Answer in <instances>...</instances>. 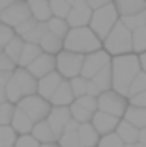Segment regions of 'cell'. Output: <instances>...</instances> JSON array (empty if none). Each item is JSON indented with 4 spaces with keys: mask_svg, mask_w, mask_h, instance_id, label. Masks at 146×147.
<instances>
[{
    "mask_svg": "<svg viewBox=\"0 0 146 147\" xmlns=\"http://www.w3.org/2000/svg\"><path fill=\"white\" fill-rule=\"evenodd\" d=\"M23 45H25L23 37H19V36H13V37H11V39L6 43V47L2 49V52L6 54V56L10 58L11 61H15V65H17V61H19V56H21V50H23Z\"/></svg>",
    "mask_w": 146,
    "mask_h": 147,
    "instance_id": "cell-28",
    "label": "cell"
},
{
    "mask_svg": "<svg viewBox=\"0 0 146 147\" xmlns=\"http://www.w3.org/2000/svg\"><path fill=\"white\" fill-rule=\"evenodd\" d=\"M118 13H116V7L114 4H107L103 7H98V9L92 11V17H90V22H88V28L98 36V39H105L107 34L113 30V26L118 22Z\"/></svg>",
    "mask_w": 146,
    "mask_h": 147,
    "instance_id": "cell-4",
    "label": "cell"
},
{
    "mask_svg": "<svg viewBox=\"0 0 146 147\" xmlns=\"http://www.w3.org/2000/svg\"><path fill=\"white\" fill-rule=\"evenodd\" d=\"M30 134H32L34 138H36L40 144H51V142H56V136L53 134V130H51V127H49V123L45 121H38V123H34V127H32V130H30Z\"/></svg>",
    "mask_w": 146,
    "mask_h": 147,
    "instance_id": "cell-25",
    "label": "cell"
},
{
    "mask_svg": "<svg viewBox=\"0 0 146 147\" xmlns=\"http://www.w3.org/2000/svg\"><path fill=\"white\" fill-rule=\"evenodd\" d=\"M99 93H101V91H99V88L96 86L92 80H88V82H86V95H90V97H96V99H98Z\"/></svg>",
    "mask_w": 146,
    "mask_h": 147,
    "instance_id": "cell-46",
    "label": "cell"
},
{
    "mask_svg": "<svg viewBox=\"0 0 146 147\" xmlns=\"http://www.w3.org/2000/svg\"><path fill=\"white\" fill-rule=\"evenodd\" d=\"M128 104L131 106H141V108H146V91H141V93L133 95V97L128 99Z\"/></svg>",
    "mask_w": 146,
    "mask_h": 147,
    "instance_id": "cell-45",
    "label": "cell"
},
{
    "mask_svg": "<svg viewBox=\"0 0 146 147\" xmlns=\"http://www.w3.org/2000/svg\"><path fill=\"white\" fill-rule=\"evenodd\" d=\"M17 140V132L10 125L0 127V147H13Z\"/></svg>",
    "mask_w": 146,
    "mask_h": 147,
    "instance_id": "cell-34",
    "label": "cell"
},
{
    "mask_svg": "<svg viewBox=\"0 0 146 147\" xmlns=\"http://www.w3.org/2000/svg\"><path fill=\"white\" fill-rule=\"evenodd\" d=\"M109 63H111V56L103 49L96 50V52H90V54H84L83 67H81V75L79 76L90 80L99 69H103L105 65H109Z\"/></svg>",
    "mask_w": 146,
    "mask_h": 147,
    "instance_id": "cell-9",
    "label": "cell"
},
{
    "mask_svg": "<svg viewBox=\"0 0 146 147\" xmlns=\"http://www.w3.org/2000/svg\"><path fill=\"white\" fill-rule=\"evenodd\" d=\"M120 22L129 30V32H133V30H137V28H143V26H146V9L141 11V13H137V15L120 17Z\"/></svg>",
    "mask_w": 146,
    "mask_h": 147,
    "instance_id": "cell-31",
    "label": "cell"
},
{
    "mask_svg": "<svg viewBox=\"0 0 146 147\" xmlns=\"http://www.w3.org/2000/svg\"><path fill=\"white\" fill-rule=\"evenodd\" d=\"M141 71L139 56L133 52L111 58V73H113V90L128 99V90L133 78Z\"/></svg>",
    "mask_w": 146,
    "mask_h": 147,
    "instance_id": "cell-1",
    "label": "cell"
},
{
    "mask_svg": "<svg viewBox=\"0 0 146 147\" xmlns=\"http://www.w3.org/2000/svg\"><path fill=\"white\" fill-rule=\"evenodd\" d=\"M62 80L64 78L56 71H53V73H49V75L41 76V78H38V91H36V93L40 95V97H43L45 100H49V99L53 97V93L56 91V88L60 86Z\"/></svg>",
    "mask_w": 146,
    "mask_h": 147,
    "instance_id": "cell-15",
    "label": "cell"
},
{
    "mask_svg": "<svg viewBox=\"0 0 146 147\" xmlns=\"http://www.w3.org/2000/svg\"><path fill=\"white\" fill-rule=\"evenodd\" d=\"M13 110H15V104H11V102H2L0 104V127H4V125H10V121H11V115H13Z\"/></svg>",
    "mask_w": 146,
    "mask_h": 147,
    "instance_id": "cell-39",
    "label": "cell"
},
{
    "mask_svg": "<svg viewBox=\"0 0 146 147\" xmlns=\"http://www.w3.org/2000/svg\"><path fill=\"white\" fill-rule=\"evenodd\" d=\"M36 26H38V21L30 17V19H26V21H23L19 26H15V28H13V32H15V36L23 37V36H26L28 32H32V30L36 28Z\"/></svg>",
    "mask_w": 146,
    "mask_h": 147,
    "instance_id": "cell-40",
    "label": "cell"
},
{
    "mask_svg": "<svg viewBox=\"0 0 146 147\" xmlns=\"http://www.w3.org/2000/svg\"><path fill=\"white\" fill-rule=\"evenodd\" d=\"M135 147H146V145H141V144H135Z\"/></svg>",
    "mask_w": 146,
    "mask_h": 147,
    "instance_id": "cell-56",
    "label": "cell"
},
{
    "mask_svg": "<svg viewBox=\"0 0 146 147\" xmlns=\"http://www.w3.org/2000/svg\"><path fill=\"white\" fill-rule=\"evenodd\" d=\"M118 121H120L118 117H114V115H109V114H103V112H99V110H96L94 114H92V119H90L92 127L98 130L99 136L114 132V130H116Z\"/></svg>",
    "mask_w": 146,
    "mask_h": 147,
    "instance_id": "cell-14",
    "label": "cell"
},
{
    "mask_svg": "<svg viewBox=\"0 0 146 147\" xmlns=\"http://www.w3.org/2000/svg\"><path fill=\"white\" fill-rule=\"evenodd\" d=\"M49 7H51V15L58 19H66L70 13V4L66 0H49Z\"/></svg>",
    "mask_w": 146,
    "mask_h": 147,
    "instance_id": "cell-33",
    "label": "cell"
},
{
    "mask_svg": "<svg viewBox=\"0 0 146 147\" xmlns=\"http://www.w3.org/2000/svg\"><path fill=\"white\" fill-rule=\"evenodd\" d=\"M79 123L70 119V123H68L66 127H64L62 134L58 136V140H56V144L58 147H81L79 145Z\"/></svg>",
    "mask_w": 146,
    "mask_h": 147,
    "instance_id": "cell-18",
    "label": "cell"
},
{
    "mask_svg": "<svg viewBox=\"0 0 146 147\" xmlns=\"http://www.w3.org/2000/svg\"><path fill=\"white\" fill-rule=\"evenodd\" d=\"M126 108H128V99L124 95L116 93L114 90L101 91L98 95V110L103 112V114H109V115H114V117L122 119Z\"/></svg>",
    "mask_w": 146,
    "mask_h": 147,
    "instance_id": "cell-7",
    "label": "cell"
},
{
    "mask_svg": "<svg viewBox=\"0 0 146 147\" xmlns=\"http://www.w3.org/2000/svg\"><path fill=\"white\" fill-rule=\"evenodd\" d=\"M0 52H2V47H0Z\"/></svg>",
    "mask_w": 146,
    "mask_h": 147,
    "instance_id": "cell-57",
    "label": "cell"
},
{
    "mask_svg": "<svg viewBox=\"0 0 146 147\" xmlns=\"http://www.w3.org/2000/svg\"><path fill=\"white\" fill-rule=\"evenodd\" d=\"M77 132H79V145L81 147H98L99 134L92 127V123H81Z\"/></svg>",
    "mask_w": 146,
    "mask_h": 147,
    "instance_id": "cell-21",
    "label": "cell"
},
{
    "mask_svg": "<svg viewBox=\"0 0 146 147\" xmlns=\"http://www.w3.org/2000/svg\"><path fill=\"white\" fill-rule=\"evenodd\" d=\"M98 147H124V142L118 138L116 132H111V134H103V136H99Z\"/></svg>",
    "mask_w": 146,
    "mask_h": 147,
    "instance_id": "cell-38",
    "label": "cell"
},
{
    "mask_svg": "<svg viewBox=\"0 0 146 147\" xmlns=\"http://www.w3.org/2000/svg\"><path fill=\"white\" fill-rule=\"evenodd\" d=\"M113 0H86V4L90 6V9L94 11V9H98V7H103V6H107V4H111Z\"/></svg>",
    "mask_w": 146,
    "mask_h": 147,
    "instance_id": "cell-47",
    "label": "cell"
},
{
    "mask_svg": "<svg viewBox=\"0 0 146 147\" xmlns=\"http://www.w3.org/2000/svg\"><path fill=\"white\" fill-rule=\"evenodd\" d=\"M15 67H17V65H15V61H11L4 52H0V71L13 73V71H15Z\"/></svg>",
    "mask_w": 146,
    "mask_h": 147,
    "instance_id": "cell-44",
    "label": "cell"
},
{
    "mask_svg": "<svg viewBox=\"0 0 146 147\" xmlns=\"http://www.w3.org/2000/svg\"><path fill=\"white\" fill-rule=\"evenodd\" d=\"M66 2H68V4H70V6H71V4H73V2H75V0H66Z\"/></svg>",
    "mask_w": 146,
    "mask_h": 147,
    "instance_id": "cell-55",
    "label": "cell"
},
{
    "mask_svg": "<svg viewBox=\"0 0 146 147\" xmlns=\"http://www.w3.org/2000/svg\"><path fill=\"white\" fill-rule=\"evenodd\" d=\"M47 32H51V34H55V36H58L60 39H64L66 37V34L70 32V26H68V22H66V19H58V17H51L47 22Z\"/></svg>",
    "mask_w": 146,
    "mask_h": 147,
    "instance_id": "cell-29",
    "label": "cell"
},
{
    "mask_svg": "<svg viewBox=\"0 0 146 147\" xmlns=\"http://www.w3.org/2000/svg\"><path fill=\"white\" fill-rule=\"evenodd\" d=\"M47 32V24L45 22H38V26L32 30V32H28L26 36H23V41L25 43H40V39H41V36Z\"/></svg>",
    "mask_w": 146,
    "mask_h": 147,
    "instance_id": "cell-36",
    "label": "cell"
},
{
    "mask_svg": "<svg viewBox=\"0 0 146 147\" xmlns=\"http://www.w3.org/2000/svg\"><path fill=\"white\" fill-rule=\"evenodd\" d=\"M6 102V93H4V86H0V104Z\"/></svg>",
    "mask_w": 146,
    "mask_h": 147,
    "instance_id": "cell-52",
    "label": "cell"
},
{
    "mask_svg": "<svg viewBox=\"0 0 146 147\" xmlns=\"http://www.w3.org/2000/svg\"><path fill=\"white\" fill-rule=\"evenodd\" d=\"M124 147H135V144H124Z\"/></svg>",
    "mask_w": 146,
    "mask_h": 147,
    "instance_id": "cell-54",
    "label": "cell"
},
{
    "mask_svg": "<svg viewBox=\"0 0 146 147\" xmlns=\"http://www.w3.org/2000/svg\"><path fill=\"white\" fill-rule=\"evenodd\" d=\"M90 17H92V9L86 4V0H75L70 7L66 22L70 28H81V26H88Z\"/></svg>",
    "mask_w": 146,
    "mask_h": 147,
    "instance_id": "cell-10",
    "label": "cell"
},
{
    "mask_svg": "<svg viewBox=\"0 0 146 147\" xmlns=\"http://www.w3.org/2000/svg\"><path fill=\"white\" fill-rule=\"evenodd\" d=\"M13 80L17 82L19 90H21L23 97H28V95H34L38 91V80L26 71L25 67H15V71L11 73Z\"/></svg>",
    "mask_w": 146,
    "mask_h": 147,
    "instance_id": "cell-13",
    "label": "cell"
},
{
    "mask_svg": "<svg viewBox=\"0 0 146 147\" xmlns=\"http://www.w3.org/2000/svg\"><path fill=\"white\" fill-rule=\"evenodd\" d=\"M10 127L17 132V136H21V134H30V130H32V127H34V121L21 110V108L15 106L11 121H10Z\"/></svg>",
    "mask_w": 146,
    "mask_h": 147,
    "instance_id": "cell-17",
    "label": "cell"
},
{
    "mask_svg": "<svg viewBox=\"0 0 146 147\" xmlns=\"http://www.w3.org/2000/svg\"><path fill=\"white\" fill-rule=\"evenodd\" d=\"M101 49L105 50V52L109 54L111 58H113V56H122V54L133 52L131 32H129V30L120 22V19H118V22L113 26V30L107 34V37L101 41Z\"/></svg>",
    "mask_w": 146,
    "mask_h": 147,
    "instance_id": "cell-3",
    "label": "cell"
},
{
    "mask_svg": "<svg viewBox=\"0 0 146 147\" xmlns=\"http://www.w3.org/2000/svg\"><path fill=\"white\" fill-rule=\"evenodd\" d=\"M25 69L38 80V78H41V76L49 75V73L56 71V60H55V56H53V54L41 52L40 56H38L36 60H34L28 67H25Z\"/></svg>",
    "mask_w": 146,
    "mask_h": 147,
    "instance_id": "cell-12",
    "label": "cell"
},
{
    "mask_svg": "<svg viewBox=\"0 0 146 147\" xmlns=\"http://www.w3.org/2000/svg\"><path fill=\"white\" fill-rule=\"evenodd\" d=\"M13 2H15V0H0V11H4L10 4H13Z\"/></svg>",
    "mask_w": 146,
    "mask_h": 147,
    "instance_id": "cell-51",
    "label": "cell"
},
{
    "mask_svg": "<svg viewBox=\"0 0 146 147\" xmlns=\"http://www.w3.org/2000/svg\"><path fill=\"white\" fill-rule=\"evenodd\" d=\"M86 78H83V76H75V78L70 80V88L73 91V97H83V95H86Z\"/></svg>",
    "mask_w": 146,
    "mask_h": 147,
    "instance_id": "cell-37",
    "label": "cell"
},
{
    "mask_svg": "<svg viewBox=\"0 0 146 147\" xmlns=\"http://www.w3.org/2000/svg\"><path fill=\"white\" fill-rule=\"evenodd\" d=\"M77 104H81L83 108H86L88 112H92L94 114L96 110H98V99L96 97H90V95H83V97H77L75 99Z\"/></svg>",
    "mask_w": 146,
    "mask_h": 147,
    "instance_id": "cell-41",
    "label": "cell"
},
{
    "mask_svg": "<svg viewBox=\"0 0 146 147\" xmlns=\"http://www.w3.org/2000/svg\"><path fill=\"white\" fill-rule=\"evenodd\" d=\"M99 49H101V39H98V36L88 26L70 28V32L64 37V50H70V52L90 54Z\"/></svg>",
    "mask_w": 146,
    "mask_h": 147,
    "instance_id": "cell-2",
    "label": "cell"
},
{
    "mask_svg": "<svg viewBox=\"0 0 146 147\" xmlns=\"http://www.w3.org/2000/svg\"><path fill=\"white\" fill-rule=\"evenodd\" d=\"M15 106L21 108V110L25 112V114L28 115L34 123L47 119L49 112H51V102H49V100H45L43 97H40L38 93L28 95V97H23L17 104H15Z\"/></svg>",
    "mask_w": 146,
    "mask_h": 147,
    "instance_id": "cell-6",
    "label": "cell"
},
{
    "mask_svg": "<svg viewBox=\"0 0 146 147\" xmlns=\"http://www.w3.org/2000/svg\"><path fill=\"white\" fill-rule=\"evenodd\" d=\"M13 147H40V142L32 134H21V136H17Z\"/></svg>",
    "mask_w": 146,
    "mask_h": 147,
    "instance_id": "cell-42",
    "label": "cell"
},
{
    "mask_svg": "<svg viewBox=\"0 0 146 147\" xmlns=\"http://www.w3.org/2000/svg\"><path fill=\"white\" fill-rule=\"evenodd\" d=\"M38 45H40L41 52L53 54V56H56L60 50H64V39H60L58 36H55V34H51V32H45Z\"/></svg>",
    "mask_w": 146,
    "mask_h": 147,
    "instance_id": "cell-22",
    "label": "cell"
},
{
    "mask_svg": "<svg viewBox=\"0 0 146 147\" xmlns=\"http://www.w3.org/2000/svg\"><path fill=\"white\" fill-rule=\"evenodd\" d=\"M28 9L32 19H36L38 22H47L51 15V7H49V0H26Z\"/></svg>",
    "mask_w": 146,
    "mask_h": 147,
    "instance_id": "cell-20",
    "label": "cell"
},
{
    "mask_svg": "<svg viewBox=\"0 0 146 147\" xmlns=\"http://www.w3.org/2000/svg\"><path fill=\"white\" fill-rule=\"evenodd\" d=\"M70 114H71V119L73 121H77L81 125V123H90V119H92V112H88L86 108H83L81 104H77L75 100L70 104Z\"/></svg>",
    "mask_w": 146,
    "mask_h": 147,
    "instance_id": "cell-32",
    "label": "cell"
},
{
    "mask_svg": "<svg viewBox=\"0 0 146 147\" xmlns=\"http://www.w3.org/2000/svg\"><path fill=\"white\" fill-rule=\"evenodd\" d=\"M13 36H15L13 28H11V26H8V24H4V22H0V47L4 49V47H6V43Z\"/></svg>",
    "mask_w": 146,
    "mask_h": 147,
    "instance_id": "cell-43",
    "label": "cell"
},
{
    "mask_svg": "<svg viewBox=\"0 0 146 147\" xmlns=\"http://www.w3.org/2000/svg\"><path fill=\"white\" fill-rule=\"evenodd\" d=\"M11 78V73H6V71H0V86H6L8 80Z\"/></svg>",
    "mask_w": 146,
    "mask_h": 147,
    "instance_id": "cell-48",
    "label": "cell"
},
{
    "mask_svg": "<svg viewBox=\"0 0 146 147\" xmlns=\"http://www.w3.org/2000/svg\"><path fill=\"white\" fill-rule=\"evenodd\" d=\"M90 80L99 88V91H109V90H113V73H111V63L105 65L103 69H99V71L96 73Z\"/></svg>",
    "mask_w": 146,
    "mask_h": 147,
    "instance_id": "cell-27",
    "label": "cell"
},
{
    "mask_svg": "<svg viewBox=\"0 0 146 147\" xmlns=\"http://www.w3.org/2000/svg\"><path fill=\"white\" fill-rule=\"evenodd\" d=\"M40 54H41L40 45L25 43V45H23V50H21V56H19V61H17V67H28V65L32 63Z\"/></svg>",
    "mask_w": 146,
    "mask_h": 147,
    "instance_id": "cell-26",
    "label": "cell"
},
{
    "mask_svg": "<svg viewBox=\"0 0 146 147\" xmlns=\"http://www.w3.org/2000/svg\"><path fill=\"white\" fill-rule=\"evenodd\" d=\"M137 144L146 145V129H141L139 130V142H137Z\"/></svg>",
    "mask_w": 146,
    "mask_h": 147,
    "instance_id": "cell-50",
    "label": "cell"
},
{
    "mask_svg": "<svg viewBox=\"0 0 146 147\" xmlns=\"http://www.w3.org/2000/svg\"><path fill=\"white\" fill-rule=\"evenodd\" d=\"M30 17H32V15H30L26 0H15V2L10 4L4 11H0V22L11 26V28L19 26L23 21H26V19H30Z\"/></svg>",
    "mask_w": 146,
    "mask_h": 147,
    "instance_id": "cell-8",
    "label": "cell"
},
{
    "mask_svg": "<svg viewBox=\"0 0 146 147\" xmlns=\"http://www.w3.org/2000/svg\"><path fill=\"white\" fill-rule=\"evenodd\" d=\"M139 130H141V129L133 127L131 123H128V121H124V119H120L114 132L118 134V138H120L124 144H137V142H139Z\"/></svg>",
    "mask_w": 146,
    "mask_h": 147,
    "instance_id": "cell-24",
    "label": "cell"
},
{
    "mask_svg": "<svg viewBox=\"0 0 146 147\" xmlns=\"http://www.w3.org/2000/svg\"><path fill=\"white\" fill-rule=\"evenodd\" d=\"M118 17H129L146 9V0H113Z\"/></svg>",
    "mask_w": 146,
    "mask_h": 147,
    "instance_id": "cell-16",
    "label": "cell"
},
{
    "mask_svg": "<svg viewBox=\"0 0 146 147\" xmlns=\"http://www.w3.org/2000/svg\"><path fill=\"white\" fill-rule=\"evenodd\" d=\"M40 147H58L56 142H51V144H40Z\"/></svg>",
    "mask_w": 146,
    "mask_h": 147,
    "instance_id": "cell-53",
    "label": "cell"
},
{
    "mask_svg": "<svg viewBox=\"0 0 146 147\" xmlns=\"http://www.w3.org/2000/svg\"><path fill=\"white\" fill-rule=\"evenodd\" d=\"M141 91H146V73H143V71H139L137 76L133 78L131 86H129V90H128V99L133 97V95H137V93H141Z\"/></svg>",
    "mask_w": 146,
    "mask_h": 147,
    "instance_id": "cell-35",
    "label": "cell"
},
{
    "mask_svg": "<svg viewBox=\"0 0 146 147\" xmlns=\"http://www.w3.org/2000/svg\"><path fill=\"white\" fill-rule=\"evenodd\" d=\"M131 45H133V54L146 52V26L131 32Z\"/></svg>",
    "mask_w": 146,
    "mask_h": 147,
    "instance_id": "cell-30",
    "label": "cell"
},
{
    "mask_svg": "<svg viewBox=\"0 0 146 147\" xmlns=\"http://www.w3.org/2000/svg\"><path fill=\"white\" fill-rule=\"evenodd\" d=\"M56 60V73L62 76L64 80H71L81 75V67H83L84 54L70 52V50H60L55 56Z\"/></svg>",
    "mask_w": 146,
    "mask_h": 147,
    "instance_id": "cell-5",
    "label": "cell"
},
{
    "mask_svg": "<svg viewBox=\"0 0 146 147\" xmlns=\"http://www.w3.org/2000/svg\"><path fill=\"white\" fill-rule=\"evenodd\" d=\"M70 119H71V114H70V108L68 106H51V112H49L45 121L49 123V127H51L53 134L56 136V140L62 134L64 127L70 123Z\"/></svg>",
    "mask_w": 146,
    "mask_h": 147,
    "instance_id": "cell-11",
    "label": "cell"
},
{
    "mask_svg": "<svg viewBox=\"0 0 146 147\" xmlns=\"http://www.w3.org/2000/svg\"><path fill=\"white\" fill-rule=\"evenodd\" d=\"M137 56H139V65H141V71L146 73V52H143V54H137Z\"/></svg>",
    "mask_w": 146,
    "mask_h": 147,
    "instance_id": "cell-49",
    "label": "cell"
},
{
    "mask_svg": "<svg viewBox=\"0 0 146 147\" xmlns=\"http://www.w3.org/2000/svg\"><path fill=\"white\" fill-rule=\"evenodd\" d=\"M122 119L128 121V123H131V125L137 127V129H146V108L128 104V108H126Z\"/></svg>",
    "mask_w": 146,
    "mask_h": 147,
    "instance_id": "cell-23",
    "label": "cell"
},
{
    "mask_svg": "<svg viewBox=\"0 0 146 147\" xmlns=\"http://www.w3.org/2000/svg\"><path fill=\"white\" fill-rule=\"evenodd\" d=\"M73 100H75V97H73V91L70 88V80H62L56 91L53 93V97L49 99V102H51V106H70Z\"/></svg>",
    "mask_w": 146,
    "mask_h": 147,
    "instance_id": "cell-19",
    "label": "cell"
}]
</instances>
